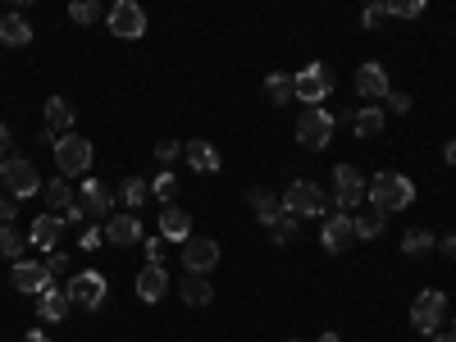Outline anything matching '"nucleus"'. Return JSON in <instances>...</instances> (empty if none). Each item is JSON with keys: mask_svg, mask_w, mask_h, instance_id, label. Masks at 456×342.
Returning a JSON list of instances; mask_svg holds the SVG:
<instances>
[{"mask_svg": "<svg viewBox=\"0 0 456 342\" xmlns=\"http://www.w3.org/2000/svg\"><path fill=\"white\" fill-rule=\"evenodd\" d=\"M365 201H370L374 210H384V215L411 210V201H415V183H411L406 174L384 169V174H374V178L365 183Z\"/></svg>", "mask_w": 456, "mask_h": 342, "instance_id": "1", "label": "nucleus"}, {"mask_svg": "<svg viewBox=\"0 0 456 342\" xmlns=\"http://www.w3.org/2000/svg\"><path fill=\"white\" fill-rule=\"evenodd\" d=\"M55 169H60V178H87V169H92V142L78 137V133H64L55 142Z\"/></svg>", "mask_w": 456, "mask_h": 342, "instance_id": "2", "label": "nucleus"}, {"mask_svg": "<svg viewBox=\"0 0 456 342\" xmlns=\"http://www.w3.org/2000/svg\"><path fill=\"white\" fill-rule=\"evenodd\" d=\"M0 183H5V192H10L14 201L42 192V174H37V165H32L28 156H10V160H0Z\"/></svg>", "mask_w": 456, "mask_h": 342, "instance_id": "3", "label": "nucleus"}, {"mask_svg": "<svg viewBox=\"0 0 456 342\" xmlns=\"http://www.w3.org/2000/svg\"><path fill=\"white\" fill-rule=\"evenodd\" d=\"M283 215H292V219H311V215H324V192H320V183H311V178H297V183H288L283 187Z\"/></svg>", "mask_w": 456, "mask_h": 342, "instance_id": "4", "label": "nucleus"}, {"mask_svg": "<svg viewBox=\"0 0 456 342\" xmlns=\"http://www.w3.org/2000/svg\"><path fill=\"white\" fill-rule=\"evenodd\" d=\"M292 83H297V101L301 105H324L333 96V69L324 60H315V64H306L301 73H292Z\"/></svg>", "mask_w": 456, "mask_h": 342, "instance_id": "5", "label": "nucleus"}, {"mask_svg": "<svg viewBox=\"0 0 456 342\" xmlns=\"http://www.w3.org/2000/svg\"><path fill=\"white\" fill-rule=\"evenodd\" d=\"M333 114L329 110H320V105H306L297 114V142L306 146V151H324L329 146V137H333Z\"/></svg>", "mask_w": 456, "mask_h": 342, "instance_id": "6", "label": "nucleus"}, {"mask_svg": "<svg viewBox=\"0 0 456 342\" xmlns=\"http://www.w3.org/2000/svg\"><path fill=\"white\" fill-rule=\"evenodd\" d=\"M105 23H110V32L119 37V42H137V37H146V10L137 5V0H114V5L105 10Z\"/></svg>", "mask_w": 456, "mask_h": 342, "instance_id": "7", "label": "nucleus"}, {"mask_svg": "<svg viewBox=\"0 0 456 342\" xmlns=\"http://www.w3.org/2000/svg\"><path fill=\"white\" fill-rule=\"evenodd\" d=\"M365 201V174L356 165H338L333 169V210L338 215H347Z\"/></svg>", "mask_w": 456, "mask_h": 342, "instance_id": "8", "label": "nucleus"}, {"mask_svg": "<svg viewBox=\"0 0 456 342\" xmlns=\"http://www.w3.org/2000/svg\"><path fill=\"white\" fill-rule=\"evenodd\" d=\"M443 320H447V297L438 288H425L420 297H415V306H411V324L434 338V333H443Z\"/></svg>", "mask_w": 456, "mask_h": 342, "instance_id": "9", "label": "nucleus"}, {"mask_svg": "<svg viewBox=\"0 0 456 342\" xmlns=\"http://www.w3.org/2000/svg\"><path fill=\"white\" fill-rule=\"evenodd\" d=\"M64 292H69L73 306H83V311H101V301H105V274L83 270V274H73V279L64 283Z\"/></svg>", "mask_w": 456, "mask_h": 342, "instance_id": "10", "label": "nucleus"}, {"mask_svg": "<svg viewBox=\"0 0 456 342\" xmlns=\"http://www.w3.org/2000/svg\"><path fill=\"white\" fill-rule=\"evenodd\" d=\"M352 87H356V96L370 101V105H384V96L393 92V87H388V69H384V64H374V60H365V64L356 69Z\"/></svg>", "mask_w": 456, "mask_h": 342, "instance_id": "11", "label": "nucleus"}, {"mask_svg": "<svg viewBox=\"0 0 456 342\" xmlns=\"http://www.w3.org/2000/svg\"><path fill=\"white\" fill-rule=\"evenodd\" d=\"M183 265H187V274H210L219 265V242L215 238H187L183 242Z\"/></svg>", "mask_w": 456, "mask_h": 342, "instance_id": "12", "label": "nucleus"}, {"mask_svg": "<svg viewBox=\"0 0 456 342\" xmlns=\"http://www.w3.org/2000/svg\"><path fill=\"white\" fill-rule=\"evenodd\" d=\"M320 242H324V251H333V256H342L352 242H356V228H352V215H329L324 219V228H320Z\"/></svg>", "mask_w": 456, "mask_h": 342, "instance_id": "13", "label": "nucleus"}, {"mask_svg": "<svg viewBox=\"0 0 456 342\" xmlns=\"http://www.w3.org/2000/svg\"><path fill=\"white\" fill-rule=\"evenodd\" d=\"M78 206H83V215H87V219L105 224V219H110V210H114V192H110L105 183H96V178H83V197H78Z\"/></svg>", "mask_w": 456, "mask_h": 342, "instance_id": "14", "label": "nucleus"}, {"mask_svg": "<svg viewBox=\"0 0 456 342\" xmlns=\"http://www.w3.org/2000/svg\"><path fill=\"white\" fill-rule=\"evenodd\" d=\"M60 233H64V215H51V210H42L32 219V228H28V242L32 247H42L46 256L60 247Z\"/></svg>", "mask_w": 456, "mask_h": 342, "instance_id": "15", "label": "nucleus"}, {"mask_svg": "<svg viewBox=\"0 0 456 342\" xmlns=\"http://www.w3.org/2000/svg\"><path fill=\"white\" fill-rule=\"evenodd\" d=\"M101 228H105V242H114V247H137V242H146V238H142V219L128 215V210H124V215H110Z\"/></svg>", "mask_w": 456, "mask_h": 342, "instance_id": "16", "label": "nucleus"}, {"mask_svg": "<svg viewBox=\"0 0 456 342\" xmlns=\"http://www.w3.org/2000/svg\"><path fill=\"white\" fill-rule=\"evenodd\" d=\"M10 279H14V288H19V292H32V297H42V292H46V283H51L46 265H37V260H19L14 270H10Z\"/></svg>", "mask_w": 456, "mask_h": 342, "instance_id": "17", "label": "nucleus"}, {"mask_svg": "<svg viewBox=\"0 0 456 342\" xmlns=\"http://www.w3.org/2000/svg\"><path fill=\"white\" fill-rule=\"evenodd\" d=\"M69 311H73L69 292H64V288H55V283H46V292L37 297V315H42L46 324H60V320H64Z\"/></svg>", "mask_w": 456, "mask_h": 342, "instance_id": "18", "label": "nucleus"}, {"mask_svg": "<svg viewBox=\"0 0 456 342\" xmlns=\"http://www.w3.org/2000/svg\"><path fill=\"white\" fill-rule=\"evenodd\" d=\"M165 292H169V274H165V265H142V274H137V297L156 306V301H160Z\"/></svg>", "mask_w": 456, "mask_h": 342, "instance_id": "19", "label": "nucleus"}, {"mask_svg": "<svg viewBox=\"0 0 456 342\" xmlns=\"http://www.w3.org/2000/svg\"><path fill=\"white\" fill-rule=\"evenodd\" d=\"M160 238H165V242H187V238H192V215H187L183 206H165V215H160Z\"/></svg>", "mask_w": 456, "mask_h": 342, "instance_id": "20", "label": "nucleus"}, {"mask_svg": "<svg viewBox=\"0 0 456 342\" xmlns=\"http://www.w3.org/2000/svg\"><path fill=\"white\" fill-rule=\"evenodd\" d=\"M247 206H251V215H256L265 228H270V224L283 215V201L270 192V187H251V192H247Z\"/></svg>", "mask_w": 456, "mask_h": 342, "instance_id": "21", "label": "nucleus"}, {"mask_svg": "<svg viewBox=\"0 0 456 342\" xmlns=\"http://www.w3.org/2000/svg\"><path fill=\"white\" fill-rule=\"evenodd\" d=\"M32 42V23L14 10V14H0V46H28Z\"/></svg>", "mask_w": 456, "mask_h": 342, "instance_id": "22", "label": "nucleus"}, {"mask_svg": "<svg viewBox=\"0 0 456 342\" xmlns=\"http://www.w3.org/2000/svg\"><path fill=\"white\" fill-rule=\"evenodd\" d=\"M183 160L192 165L197 174H219V151H215L210 142H201V137L183 146Z\"/></svg>", "mask_w": 456, "mask_h": 342, "instance_id": "23", "label": "nucleus"}, {"mask_svg": "<svg viewBox=\"0 0 456 342\" xmlns=\"http://www.w3.org/2000/svg\"><path fill=\"white\" fill-rule=\"evenodd\" d=\"M178 297L187 301V306H210V301H215V283H210L206 274H183Z\"/></svg>", "mask_w": 456, "mask_h": 342, "instance_id": "24", "label": "nucleus"}, {"mask_svg": "<svg viewBox=\"0 0 456 342\" xmlns=\"http://www.w3.org/2000/svg\"><path fill=\"white\" fill-rule=\"evenodd\" d=\"M384 114H388V110H379V105H365V110H356V114H352V133H356L361 142L379 137V133H384Z\"/></svg>", "mask_w": 456, "mask_h": 342, "instance_id": "25", "label": "nucleus"}, {"mask_svg": "<svg viewBox=\"0 0 456 342\" xmlns=\"http://www.w3.org/2000/svg\"><path fill=\"white\" fill-rule=\"evenodd\" d=\"M69 128H73V105L64 96H46V133L64 137Z\"/></svg>", "mask_w": 456, "mask_h": 342, "instance_id": "26", "label": "nucleus"}, {"mask_svg": "<svg viewBox=\"0 0 456 342\" xmlns=\"http://www.w3.org/2000/svg\"><path fill=\"white\" fill-rule=\"evenodd\" d=\"M69 206H78V197H73V183H69V178H51V183H46V210H51V215H64Z\"/></svg>", "mask_w": 456, "mask_h": 342, "instance_id": "27", "label": "nucleus"}, {"mask_svg": "<svg viewBox=\"0 0 456 342\" xmlns=\"http://www.w3.org/2000/svg\"><path fill=\"white\" fill-rule=\"evenodd\" d=\"M265 96H270L274 105H292V101H297L292 73H270V78H265Z\"/></svg>", "mask_w": 456, "mask_h": 342, "instance_id": "28", "label": "nucleus"}, {"mask_svg": "<svg viewBox=\"0 0 456 342\" xmlns=\"http://www.w3.org/2000/svg\"><path fill=\"white\" fill-rule=\"evenodd\" d=\"M384 224H388V215L370 206V210H365L361 219H352V228H356V242H374L379 233H384Z\"/></svg>", "mask_w": 456, "mask_h": 342, "instance_id": "29", "label": "nucleus"}, {"mask_svg": "<svg viewBox=\"0 0 456 342\" xmlns=\"http://www.w3.org/2000/svg\"><path fill=\"white\" fill-rule=\"evenodd\" d=\"M434 247H438V238L429 233V228H411V233L402 238V251H406L411 260H425V256H429Z\"/></svg>", "mask_w": 456, "mask_h": 342, "instance_id": "30", "label": "nucleus"}, {"mask_svg": "<svg viewBox=\"0 0 456 342\" xmlns=\"http://www.w3.org/2000/svg\"><path fill=\"white\" fill-rule=\"evenodd\" d=\"M156 201H165V206H178V174L174 169H165V174H156Z\"/></svg>", "mask_w": 456, "mask_h": 342, "instance_id": "31", "label": "nucleus"}, {"mask_svg": "<svg viewBox=\"0 0 456 342\" xmlns=\"http://www.w3.org/2000/svg\"><path fill=\"white\" fill-rule=\"evenodd\" d=\"M151 197V187H146V178H124V206H128V215H137V206Z\"/></svg>", "mask_w": 456, "mask_h": 342, "instance_id": "32", "label": "nucleus"}, {"mask_svg": "<svg viewBox=\"0 0 456 342\" xmlns=\"http://www.w3.org/2000/svg\"><path fill=\"white\" fill-rule=\"evenodd\" d=\"M69 19L87 28V23H96V19H105V10L96 5V0H73V5H69Z\"/></svg>", "mask_w": 456, "mask_h": 342, "instance_id": "33", "label": "nucleus"}, {"mask_svg": "<svg viewBox=\"0 0 456 342\" xmlns=\"http://www.w3.org/2000/svg\"><path fill=\"white\" fill-rule=\"evenodd\" d=\"M297 228H301V219H292V215H279V219L270 224V238H274L279 247H288V242L297 238Z\"/></svg>", "mask_w": 456, "mask_h": 342, "instance_id": "34", "label": "nucleus"}, {"mask_svg": "<svg viewBox=\"0 0 456 342\" xmlns=\"http://www.w3.org/2000/svg\"><path fill=\"white\" fill-rule=\"evenodd\" d=\"M388 14H393V19H420V14H425V0H393Z\"/></svg>", "mask_w": 456, "mask_h": 342, "instance_id": "35", "label": "nucleus"}, {"mask_svg": "<svg viewBox=\"0 0 456 342\" xmlns=\"http://www.w3.org/2000/svg\"><path fill=\"white\" fill-rule=\"evenodd\" d=\"M23 251V233H14V228H0V256H19Z\"/></svg>", "mask_w": 456, "mask_h": 342, "instance_id": "36", "label": "nucleus"}, {"mask_svg": "<svg viewBox=\"0 0 456 342\" xmlns=\"http://www.w3.org/2000/svg\"><path fill=\"white\" fill-rule=\"evenodd\" d=\"M178 156H183V142H160V146H156V160H160V165H174Z\"/></svg>", "mask_w": 456, "mask_h": 342, "instance_id": "37", "label": "nucleus"}, {"mask_svg": "<svg viewBox=\"0 0 456 342\" xmlns=\"http://www.w3.org/2000/svg\"><path fill=\"white\" fill-rule=\"evenodd\" d=\"M146 265H165V238H146Z\"/></svg>", "mask_w": 456, "mask_h": 342, "instance_id": "38", "label": "nucleus"}, {"mask_svg": "<svg viewBox=\"0 0 456 342\" xmlns=\"http://www.w3.org/2000/svg\"><path fill=\"white\" fill-rule=\"evenodd\" d=\"M105 242V228L101 224H92V228H83V251H96Z\"/></svg>", "mask_w": 456, "mask_h": 342, "instance_id": "39", "label": "nucleus"}, {"mask_svg": "<svg viewBox=\"0 0 456 342\" xmlns=\"http://www.w3.org/2000/svg\"><path fill=\"white\" fill-rule=\"evenodd\" d=\"M384 105H388L393 114H411V96H406V92H388V96H384Z\"/></svg>", "mask_w": 456, "mask_h": 342, "instance_id": "40", "label": "nucleus"}, {"mask_svg": "<svg viewBox=\"0 0 456 342\" xmlns=\"http://www.w3.org/2000/svg\"><path fill=\"white\" fill-rule=\"evenodd\" d=\"M19 210H14V197H0V228H14Z\"/></svg>", "mask_w": 456, "mask_h": 342, "instance_id": "41", "label": "nucleus"}, {"mask_svg": "<svg viewBox=\"0 0 456 342\" xmlns=\"http://www.w3.org/2000/svg\"><path fill=\"white\" fill-rule=\"evenodd\" d=\"M64 270H69V256H60V251H51V256H46V274H51V279H60Z\"/></svg>", "mask_w": 456, "mask_h": 342, "instance_id": "42", "label": "nucleus"}, {"mask_svg": "<svg viewBox=\"0 0 456 342\" xmlns=\"http://www.w3.org/2000/svg\"><path fill=\"white\" fill-rule=\"evenodd\" d=\"M384 19H388V5H370V10L361 14V23H365V28H379Z\"/></svg>", "mask_w": 456, "mask_h": 342, "instance_id": "43", "label": "nucleus"}, {"mask_svg": "<svg viewBox=\"0 0 456 342\" xmlns=\"http://www.w3.org/2000/svg\"><path fill=\"white\" fill-rule=\"evenodd\" d=\"M0 160H10V124H0Z\"/></svg>", "mask_w": 456, "mask_h": 342, "instance_id": "44", "label": "nucleus"}, {"mask_svg": "<svg viewBox=\"0 0 456 342\" xmlns=\"http://www.w3.org/2000/svg\"><path fill=\"white\" fill-rule=\"evenodd\" d=\"M64 224H87V215H83V206H69V210H64Z\"/></svg>", "mask_w": 456, "mask_h": 342, "instance_id": "45", "label": "nucleus"}, {"mask_svg": "<svg viewBox=\"0 0 456 342\" xmlns=\"http://www.w3.org/2000/svg\"><path fill=\"white\" fill-rule=\"evenodd\" d=\"M438 247H443V256H447V260H456V233H447Z\"/></svg>", "mask_w": 456, "mask_h": 342, "instance_id": "46", "label": "nucleus"}, {"mask_svg": "<svg viewBox=\"0 0 456 342\" xmlns=\"http://www.w3.org/2000/svg\"><path fill=\"white\" fill-rule=\"evenodd\" d=\"M443 156H447V165H456V142H447V146H443Z\"/></svg>", "mask_w": 456, "mask_h": 342, "instance_id": "47", "label": "nucleus"}, {"mask_svg": "<svg viewBox=\"0 0 456 342\" xmlns=\"http://www.w3.org/2000/svg\"><path fill=\"white\" fill-rule=\"evenodd\" d=\"M23 342H51V338H46V333H42V329H32V333H28V338H23Z\"/></svg>", "mask_w": 456, "mask_h": 342, "instance_id": "48", "label": "nucleus"}, {"mask_svg": "<svg viewBox=\"0 0 456 342\" xmlns=\"http://www.w3.org/2000/svg\"><path fill=\"white\" fill-rule=\"evenodd\" d=\"M320 342H342V338H338V333L329 329V333H320Z\"/></svg>", "mask_w": 456, "mask_h": 342, "instance_id": "49", "label": "nucleus"}, {"mask_svg": "<svg viewBox=\"0 0 456 342\" xmlns=\"http://www.w3.org/2000/svg\"><path fill=\"white\" fill-rule=\"evenodd\" d=\"M447 333H452V342H456V320H452V329H447Z\"/></svg>", "mask_w": 456, "mask_h": 342, "instance_id": "50", "label": "nucleus"}, {"mask_svg": "<svg viewBox=\"0 0 456 342\" xmlns=\"http://www.w3.org/2000/svg\"><path fill=\"white\" fill-rule=\"evenodd\" d=\"M288 342H306V338H288Z\"/></svg>", "mask_w": 456, "mask_h": 342, "instance_id": "51", "label": "nucleus"}]
</instances>
